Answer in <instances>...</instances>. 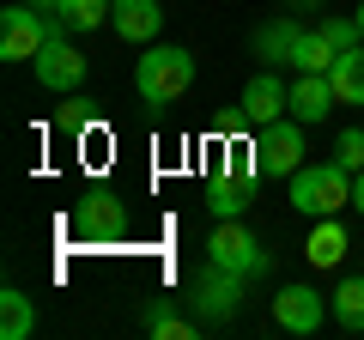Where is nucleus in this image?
I'll use <instances>...</instances> for the list:
<instances>
[{
    "mask_svg": "<svg viewBox=\"0 0 364 340\" xmlns=\"http://www.w3.org/2000/svg\"><path fill=\"white\" fill-rule=\"evenodd\" d=\"M146 334H152V340H188L195 322H188L182 310H170L164 298H152V304H146Z\"/></svg>",
    "mask_w": 364,
    "mask_h": 340,
    "instance_id": "a211bd4d",
    "label": "nucleus"
},
{
    "mask_svg": "<svg viewBox=\"0 0 364 340\" xmlns=\"http://www.w3.org/2000/svg\"><path fill=\"white\" fill-rule=\"evenodd\" d=\"M109 6L116 0H61V25L67 31H97L109 18Z\"/></svg>",
    "mask_w": 364,
    "mask_h": 340,
    "instance_id": "aec40b11",
    "label": "nucleus"
},
{
    "mask_svg": "<svg viewBox=\"0 0 364 340\" xmlns=\"http://www.w3.org/2000/svg\"><path fill=\"white\" fill-rule=\"evenodd\" d=\"M109 25H116L122 43H152L164 31V6L158 0H116L109 6Z\"/></svg>",
    "mask_w": 364,
    "mask_h": 340,
    "instance_id": "9d476101",
    "label": "nucleus"
},
{
    "mask_svg": "<svg viewBox=\"0 0 364 340\" xmlns=\"http://www.w3.org/2000/svg\"><path fill=\"white\" fill-rule=\"evenodd\" d=\"M31 334H37V298L6 286L0 292V340H31Z\"/></svg>",
    "mask_w": 364,
    "mask_h": 340,
    "instance_id": "ddd939ff",
    "label": "nucleus"
},
{
    "mask_svg": "<svg viewBox=\"0 0 364 340\" xmlns=\"http://www.w3.org/2000/svg\"><path fill=\"white\" fill-rule=\"evenodd\" d=\"M328 310H334V322L346 328V334H364V280H340V286L328 292Z\"/></svg>",
    "mask_w": 364,
    "mask_h": 340,
    "instance_id": "dca6fc26",
    "label": "nucleus"
},
{
    "mask_svg": "<svg viewBox=\"0 0 364 340\" xmlns=\"http://www.w3.org/2000/svg\"><path fill=\"white\" fill-rule=\"evenodd\" d=\"M322 37H328V43H334V49H340V55H346V49H352V43H364V37H358V18H322Z\"/></svg>",
    "mask_w": 364,
    "mask_h": 340,
    "instance_id": "4be33fe9",
    "label": "nucleus"
},
{
    "mask_svg": "<svg viewBox=\"0 0 364 340\" xmlns=\"http://www.w3.org/2000/svg\"><path fill=\"white\" fill-rule=\"evenodd\" d=\"M195 310H200V322H237V310H243V274H231V267H219V262H207L195 274Z\"/></svg>",
    "mask_w": 364,
    "mask_h": 340,
    "instance_id": "423d86ee",
    "label": "nucleus"
},
{
    "mask_svg": "<svg viewBox=\"0 0 364 340\" xmlns=\"http://www.w3.org/2000/svg\"><path fill=\"white\" fill-rule=\"evenodd\" d=\"M291 207H298L304 219H334L340 207H352V170L340 164V158L304 164L298 176H291Z\"/></svg>",
    "mask_w": 364,
    "mask_h": 340,
    "instance_id": "f257e3e1",
    "label": "nucleus"
},
{
    "mask_svg": "<svg viewBox=\"0 0 364 340\" xmlns=\"http://www.w3.org/2000/svg\"><path fill=\"white\" fill-rule=\"evenodd\" d=\"M249 152H255V170H261V176H286V183H291V176L304 170V122H298V116L267 122V128L255 134Z\"/></svg>",
    "mask_w": 364,
    "mask_h": 340,
    "instance_id": "20e7f679",
    "label": "nucleus"
},
{
    "mask_svg": "<svg viewBox=\"0 0 364 340\" xmlns=\"http://www.w3.org/2000/svg\"><path fill=\"white\" fill-rule=\"evenodd\" d=\"M37 79L49 85V92H73L79 79H85V55H79L67 37H49L43 55H37Z\"/></svg>",
    "mask_w": 364,
    "mask_h": 340,
    "instance_id": "1a4fd4ad",
    "label": "nucleus"
},
{
    "mask_svg": "<svg viewBox=\"0 0 364 340\" xmlns=\"http://www.w3.org/2000/svg\"><path fill=\"white\" fill-rule=\"evenodd\" d=\"M243 122H255V128H267V122H279V116H291V85L279 73H255L243 85Z\"/></svg>",
    "mask_w": 364,
    "mask_h": 340,
    "instance_id": "6e6552de",
    "label": "nucleus"
},
{
    "mask_svg": "<svg viewBox=\"0 0 364 340\" xmlns=\"http://www.w3.org/2000/svg\"><path fill=\"white\" fill-rule=\"evenodd\" d=\"M298 43H304V25H298V18H267V25L255 31V61H267V67H291Z\"/></svg>",
    "mask_w": 364,
    "mask_h": 340,
    "instance_id": "9b49d317",
    "label": "nucleus"
},
{
    "mask_svg": "<svg viewBox=\"0 0 364 340\" xmlns=\"http://www.w3.org/2000/svg\"><path fill=\"white\" fill-rule=\"evenodd\" d=\"M31 6H37L43 18H61V0H31Z\"/></svg>",
    "mask_w": 364,
    "mask_h": 340,
    "instance_id": "b1692460",
    "label": "nucleus"
},
{
    "mask_svg": "<svg viewBox=\"0 0 364 340\" xmlns=\"http://www.w3.org/2000/svg\"><path fill=\"white\" fill-rule=\"evenodd\" d=\"M334 158H340L346 170H364V128H346V134H340V140H334Z\"/></svg>",
    "mask_w": 364,
    "mask_h": 340,
    "instance_id": "412c9836",
    "label": "nucleus"
},
{
    "mask_svg": "<svg viewBox=\"0 0 364 340\" xmlns=\"http://www.w3.org/2000/svg\"><path fill=\"white\" fill-rule=\"evenodd\" d=\"M334 61H340V49L322 37V31H304V43H298V55H291V67L298 73H334Z\"/></svg>",
    "mask_w": 364,
    "mask_h": 340,
    "instance_id": "f3484780",
    "label": "nucleus"
},
{
    "mask_svg": "<svg viewBox=\"0 0 364 340\" xmlns=\"http://www.w3.org/2000/svg\"><path fill=\"white\" fill-rule=\"evenodd\" d=\"M328 298L316 286H279V298H273V328L279 334H316V328L328 322Z\"/></svg>",
    "mask_w": 364,
    "mask_h": 340,
    "instance_id": "0eeeda50",
    "label": "nucleus"
},
{
    "mask_svg": "<svg viewBox=\"0 0 364 340\" xmlns=\"http://www.w3.org/2000/svg\"><path fill=\"white\" fill-rule=\"evenodd\" d=\"M346 231H340V219H316L310 243H304V255H310V267H340L346 262Z\"/></svg>",
    "mask_w": 364,
    "mask_h": 340,
    "instance_id": "4468645a",
    "label": "nucleus"
},
{
    "mask_svg": "<svg viewBox=\"0 0 364 340\" xmlns=\"http://www.w3.org/2000/svg\"><path fill=\"white\" fill-rule=\"evenodd\" d=\"M334 110V79L328 73H298L291 79V116L298 122H322Z\"/></svg>",
    "mask_w": 364,
    "mask_h": 340,
    "instance_id": "f8f14e48",
    "label": "nucleus"
},
{
    "mask_svg": "<svg viewBox=\"0 0 364 340\" xmlns=\"http://www.w3.org/2000/svg\"><path fill=\"white\" fill-rule=\"evenodd\" d=\"M352 18H358V37H364V6H358V13H352Z\"/></svg>",
    "mask_w": 364,
    "mask_h": 340,
    "instance_id": "393cba45",
    "label": "nucleus"
},
{
    "mask_svg": "<svg viewBox=\"0 0 364 340\" xmlns=\"http://www.w3.org/2000/svg\"><path fill=\"white\" fill-rule=\"evenodd\" d=\"M188 85H195V55L176 49V43H164V49H146L140 67H134V92H140L146 104H176Z\"/></svg>",
    "mask_w": 364,
    "mask_h": 340,
    "instance_id": "f03ea898",
    "label": "nucleus"
},
{
    "mask_svg": "<svg viewBox=\"0 0 364 340\" xmlns=\"http://www.w3.org/2000/svg\"><path fill=\"white\" fill-rule=\"evenodd\" d=\"M352 207L364 213V170H352Z\"/></svg>",
    "mask_w": 364,
    "mask_h": 340,
    "instance_id": "5701e85b",
    "label": "nucleus"
},
{
    "mask_svg": "<svg viewBox=\"0 0 364 340\" xmlns=\"http://www.w3.org/2000/svg\"><path fill=\"white\" fill-rule=\"evenodd\" d=\"M328 79H334V104H364V43H352Z\"/></svg>",
    "mask_w": 364,
    "mask_h": 340,
    "instance_id": "2eb2a0df",
    "label": "nucleus"
},
{
    "mask_svg": "<svg viewBox=\"0 0 364 340\" xmlns=\"http://www.w3.org/2000/svg\"><path fill=\"white\" fill-rule=\"evenodd\" d=\"M61 18H43L37 6H6V13H0V61H37L43 55V43L49 37H61Z\"/></svg>",
    "mask_w": 364,
    "mask_h": 340,
    "instance_id": "7ed1b4c3",
    "label": "nucleus"
},
{
    "mask_svg": "<svg viewBox=\"0 0 364 340\" xmlns=\"http://www.w3.org/2000/svg\"><path fill=\"white\" fill-rule=\"evenodd\" d=\"M207 207L219 213V219H243V207H249V183H243V176H231V183H213V188H207Z\"/></svg>",
    "mask_w": 364,
    "mask_h": 340,
    "instance_id": "6ab92c4d",
    "label": "nucleus"
},
{
    "mask_svg": "<svg viewBox=\"0 0 364 340\" xmlns=\"http://www.w3.org/2000/svg\"><path fill=\"white\" fill-rule=\"evenodd\" d=\"M207 262H219V267H231V274L255 280V274H267V249H261V237L249 231L243 219H219V225H213V237H207Z\"/></svg>",
    "mask_w": 364,
    "mask_h": 340,
    "instance_id": "39448f33",
    "label": "nucleus"
}]
</instances>
